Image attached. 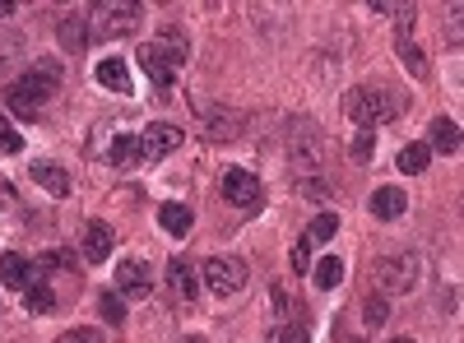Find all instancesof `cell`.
<instances>
[{
    "mask_svg": "<svg viewBox=\"0 0 464 343\" xmlns=\"http://www.w3.org/2000/svg\"><path fill=\"white\" fill-rule=\"evenodd\" d=\"M61 93V65L56 61H37V65H28L19 80L5 89V102H10V111L14 117H37L52 98Z\"/></svg>",
    "mask_w": 464,
    "mask_h": 343,
    "instance_id": "1",
    "label": "cell"
},
{
    "mask_svg": "<svg viewBox=\"0 0 464 343\" xmlns=\"http://www.w3.org/2000/svg\"><path fill=\"white\" fill-rule=\"evenodd\" d=\"M190 56V43L181 37V28H163L159 43L140 47V70L149 74V84L159 89V98H172V84H177V70L186 65Z\"/></svg>",
    "mask_w": 464,
    "mask_h": 343,
    "instance_id": "2",
    "label": "cell"
},
{
    "mask_svg": "<svg viewBox=\"0 0 464 343\" xmlns=\"http://www.w3.org/2000/svg\"><path fill=\"white\" fill-rule=\"evenodd\" d=\"M400 111V102L391 98V89H353L348 93V117H353L358 130H372V126H385Z\"/></svg>",
    "mask_w": 464,
    "mask_h": 343,
    "instance_id": "3",
    "label": "cell"
},
{
    "mask_svg": "<svg viewBox=\"0 0 464 343\" xmlns=\"http://www.w3.org/2000/svg\"><path fill=\"white\" fill-rule=\"evenodd\" d=\"M246 279H251V270H246V260H237V255H209L200 264V283L214 297H237L246 288Z\"/></svg>",
    "mask_w": 464,
    "mask_h": 343,
    "instance_id": "4",
    "label": "cell"
},
{
    "mask_svg": "<svg viewBox=\"0 0 464 343\" xmlns=\"http://www.w3.org/2000/svg\"><path fill=\"white\" fill-rule=\"evenodd\" d=\"M223 200L237 205V209H260L265 186H260V176H251L246 167H227V172H223Z\"/></svg>",
    "mask_w": 464,
    "mask_h": 343,
    "instance_id": "5",
    "label": "cell"
},
{
    "mask_svg": "<svg viewBox=\"0 0 464 343\" xmlns=\"http://www.w3.org/2000/svg\"><path fill=\"white\" fill-rule=\"evenodd\" d=\"M181 130L177 126H149V130H140V163H159V158H168V154H177L181 148Z\"/></svg>",
    "mask_w": 464,
    "mask_h": 343,
    "instance_id": "6",
    "label": "cell"
},
{
    "mask_svg": "<svg viewBox=\"0 0 464 343\" xmlns=\"http://www.w3.org/2000/svg\"><path fill=\"white\" fill-rule=\"evenodd\" d=\"M376 274H381V288H385V292H409V288H418V255L381 260Z\"/></svg>",
    "mask_w": 464,
    "mask_h": 343,
    "instance_id": "7",
    "label": "cell"
},
{
    "mask_svg": "<svg viewBox=\"0 0 464 343\" xmlns=\"http://www.w3.org/2000/svg\"><path fill=\"white\" fill-rule=\"evenodd\" d=\"M93 24H98V37L130 33L140 24V5L135 0H126V5H93Z\"/></svg>",
    "mask_w": 464,
    "mask_h": 343,
    "instance_id": "8",
    "label": "cell"
},
{
    "mask_svg": "<svg viewBox=\"0 0 464 343\" xmlns=\"http://www.w3.org/2000/svg\"><path fill=\"white\" fill-rule=\"evenodd\" d=\"M116 292L121 297H149L153 292V274L144 260H121L116 264Z\"/></svg>",
    "mask_w": 464,
    "mask_h": 343,
    "instance_id": "9",
    "label": "cell"
},
{
    "mask_svg": "<svg viewBox=\"0 0 464 343\" xmlns=\"http://www.w3.org/2000/svg\"><path fill=\"white\" fill-rule=\"evenodd\" d=\"M93 74H98V84H102V89H111V93H130V70H126L121 56H102V61L93 65Z\"/></svg>",
    "mask_w": 464,
    "mask_h": 343,
    "instance_id": "10",
    "label": "cell"
},
{
    "mask_svg": "<svg viewBox=\"0 0 464 343\" xmlns=\"http://www.w3.org/2000/svg\"><path fill=\"white\" fill-rule=\"evenodd\" d=\"M404 209H409V195H404L400 186H381L376 195H372V214H376V218H385V223L404 218Z\"/></svg>",
    "mask_w": 464,
    "mask_h": 343,
    "instance_id": "11",
    "label": "cell"
},
{
    "mask_svg": "<svg viewBox=\"0 0 464 343\" xmlns=\"http://www.w3.org/2000/svg\"><path fill=\"white\" fill-rule=\"evenodd\" d=\"M33 279V260L19 255V251H5L0 255V288H28Z\"/></svg>",
    "mask_w": 464,
    "mask_h": 343,
    "instance_id": "12",
    "label": "cell"
},
{
    "mask_svg": "<svg viewBox=\"0 0 464 343\" xmlns=\"http://www.w3.org/2000/svg\"><path fill=\"white\" fill-rule=\"evenodd\" d=\"M168 283H172V292H177L181 301H196V292H200V270H190L186 260H172V264H168Z\"/></svg>",
    "mask_w": 464,
    "mask_h": 343,
    "instance_id": "13",
    "label": "cell"
},
{
    "mask_svg": "<svg viewBox=\"0 0 464 343\" xmlns=\"http://www.w3.org/2000/svg\"><path fill=\"white\" fill-rule=\"evenodd\" d=\"M33 181L47 190V195H56V200H65L70 195V176H65V167L61 163H33Z\"/></svg>",
    "mask_w": 464,
    "mask_h": 343,
    "instance_id": "14",
    "label": "cell"
},
{
    "mask_svg": "<svg viewBox=\"0 0 464 343\" xmlns=\"http://www.w3.org/2000/svg\"><path fill=\"white\" fill-rule=\"evenodd\" d=\"M111 227L107 223H89V233H84V260L89 264H102L107 255H111Z\"/></svg>",
    "mask_w": 464,
    "mask_h": 343,
    "instance_id": "15",
    "label": "cell"
},
{
    "mask_svg": "<svg viewBox=\"0 0 464 343\" xmlns=\"http://www.w3.org/2000/svg\"><path fill=\"white\" fill-rule=\"evenodd\" d=\"M159 223H163V233H172V237H186L190 227H196V214H190V205H177V200H168V205L159 209Z\"/></svg>",
    "mask_w": 464,
    "mask_h": 343,
    "instance_id": "16",
    "label": "cell"
},
{
    "mask_svg": "<svg viewBox=\"0 0 464 343\" xmlns=\"http://www.w3.org/2000/svg\"><path fill=\"white\" fill-rule=\"evenodd\" d=\"M107 163L111 167H135L140 163V135H116L107 144Z\"/></svg>",
    "mask_w": 464,
    "mask_h": 343,
    "instance_id": "17",
    "label": "cell"
},
{
    "mask_svg": "<svg viewBox=\"0 0 464 343\" xmlns=\"http://www.w3.org/2000/svg\"><path fill=\"white\" fill-rule=\"evenodd\" d=\"M428 139H432V148H441V154H459V126L450 117H437L428 126Z\"/></svg>",
    "mask_w": 464,
    "mask_h": 343,
    "instance_id": "18",
    "label": "cell"
},
{
    "mask_svg": "<svg viewBox=\"0 0 464 343\" xmlns=\"http://www.w3.org/2000/svg\"><path fill=\"white\" fill-rule=\"evenodd\" d=\"M24 301H28V311H33V316H52V311H56V292L47 288V279L28 283V288H24Z\"/></svg>",
    "mask_w": 464,
    "mask_h": 343,
    "instance_id": "19",
    "label": "cell"
},
{
    "mask_svg": "<svg viewBox=\"0 0 464 343\" xmlns=\"http://www.w3.org/2000/svg\"><path fill=\"white\" fill-rule=\"evenodd\" d=\"M428 158H432V148H428V144H404L395 167H400L404 176H418V172H428Z\"/></svg>",
    "mask_w": 464,
    "mask_h": 343,
    "instance_id": "20",
    "label": "cell"
},
{
    "mask_svg": "<svg viewBox=\"0 0 464 343\" xmlns=\"http://www.w3.org/2000/svg\"><path fill=\"white\" fill-rule=\"evenodd\" d=\"M334 233H339V214H316V218H312V227H306V242L321 246V242H330Z\"/></svg>",
    "mask_w": 464,
    "mask_h": 343,
    "instance_id": "21",
    "label": "cell"
},
{
    "mask_svg": "<svg viewBox=\"0 0 464 343\" xmlns=\"http://www.w3.org/2000/svg\"><path fill=\"white\" fill-rule=\"evenodd\" d=\"M84 43H89L84 19H61V47H65V52H80Z\"/></svg>",
    "mask_w": 464,
    "mask_h": 343,
    "instance_id": "22",
    "label": "cell"
},
{
    "mask_svg": "<svg viewBox=\"0 0 464 343\" xmlns=\"http://www.w3.org/2000/svg\"><path fill=\"white\" fill-rule=\"evenodd\" d=\"M339 279H343V260L339 255H330V260L316 264V288H334Z\"/></svg>",
    "mask_w": 464,
    "mask_h": 343,
    "instance_id": "23",
    "label": "cell"
},
{
    "mask_svg": "<svg viewBox=\"0 0 464 343\" xmlns=\"http://www.w3.org/2000/svg\"><path fill=\"white\" fill-rule=\"evenodd\" d=\"M102 316H107L111 325H121V320H126V297H121V292H102Z\"/></svg>",
    "mask_w": 464,
    "mask_h": 343,
    "instance_id": "24",
    "label": "cell"
},
{
    "mask_svg": "<svg viewBox=\"0 0 464 343\" xmlns=\"http://www.w3.org/2000/svg\"><path fill=\"white\" fill-rule=\"evenodd\" d=\"M362 320H367L372 329L385 325V301H381V297H367V301H362Z\"/></svg>",
    "mask_w": 464,
    "mask_h": 343,
    "instance_id": "25",
    "label": "cell"
},
{
    "mask_svg": "<svg viewBox=\"0 0 464 343\" xmlns=\"http://www.w3.org/2000/svg\"><path fill=\"white\" fill-rule=\"evenodd\" d=\"M372 148H376V135H372V130H358V139H353V163H367Z\"/></svg>",
    "mask_w": 464,
    "mask_h": 343,
    "instance_id": "26",
    "label": "cell"
},
{
    "mask_svg": "<svg viewBox=\"0 0 464 343\" xmlns=\"http://www.w3.org/2000/svg\"><path fill=\"white\" fill-rule=\"evenodd\" d=\"M0 148H5V154H19V148H24V135L10 121H0Z\"/></svg>",
    "mask_w": 464,
    "mask_h": 343,
    "instance_id": "27",
    "label": "cell"
},
{
    "mask_svg": "<svg viewBox=\"0 0 464 343\" xmlns=\"http://www.w3.org/2000/svg\"><path fill=\"white\" fill-rule=\"evenodd\" d=\"M56 343H102V334H98V329H84V325H80V329H65V334H61Z\"/></svg>",
    "mask_w": 464,
    "mask_h": 343,
    "instance_id": "28",
    "label": "cell"
},
{
    "mask_svg": "<svg viewBox=\"0 0 464 343\" xmlns=\"http://www.w3.org/2000/svg\"><path fill=\"white\" fill-rule=\"evenodd\" d=\"M400 61H404L413 74H422V70H428V61L418 56V47H413V43H400Z\"/></svg>",
    "mask_w": 464,
    "mask_h": 343,
    "instance_id": "29",
    "label": "cell"
},
{
    "mask_svg": "<svg viewBox=\"0 0 464 343\" xmlns=\"http://www.w3.org/2000/svg\"><path fill=\"white\" fill-rule=\"evenodd\" d=\"M306 264H312V242H306V237H302V242L293 246V270L302 274V270H306Z\"/></svg>",
    "mask_w": 464,
    "mask_h": 343,
    "instance_id": "30",
    "label": "cell"
},
{
    "mask_svg": "<svg viewBox=\"0 0 464 343\" xmlns=\"http://www.w3.org/2000/svg\"><path fill=\"white\" fill-rule=\"evenodd\" d=\"M275 343H306V329L288 325V329H279V338H275Z\"/></svg>",
    "mask_w": 464,
    "mask_h": 343,
    "instance_id": "31",
    "label": "cell"
},
{
    "mask_svg": "<svg viewBox=\"0 0 464 343\" xmlns=\"http://www.w3.org/2000/svg\"><path fill=\"white\" fill-rule=\"evenodd\" d=\"M5 14H14V5H5V0H0V19H5Z\"/></svg>",
    "mask_w": 464,
    "mask_h": 343,
    "instance_id": "32",
    "label": "cell"
},
{
    "mask_svg": "<svg viewBox=\"0 0 464 343\" xmlns=\"http://www.w3.org/2000/svg\"><path fill=\"white\" fill-rule=\"evenodd\" d=\"M395 343H413V338H395Z\"/></svg>",
    "mask_w": 464,
    "mask_h": 343,
    "instance_id": "33",
    "label": "cell"
},
{
    "mask_svg": "<svg viewBox=\"0 0 464 343\" xmlns=\"http://www.w3.org/2000/svg\"><path fill=\"white\" fill-rule=\"evenodd\" d=\"M0 205H5V200H0Z\"/></svg>",
    "mask_w": 464,
    "mask_h": 343,
    "instance_id": "34",
    "label": "cell"
}]
</instances>
